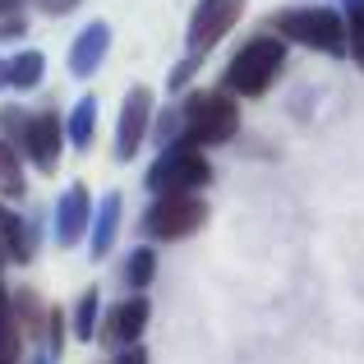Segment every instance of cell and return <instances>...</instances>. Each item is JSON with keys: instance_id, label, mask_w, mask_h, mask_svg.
<instances>
[{"instance_id": "cell-18", "label": "cell", "mask_w": 364, "mask_h": 364, "mask_svg": "<svg viewBox=\"0 0 364 364\" xmlns=\"http://www.w3.org/2000/svg\"><path fill=\"white\" fill-rule=\"evenodd\" d=\"M152 277H157V254L139 245V249H134L129 258H124V282H129L134 291H143V286H148Z\"/></svg>"}, {"instance_id": "cell-5", "label": "cell", "mask_w": 364, "mask_h": 364, "mask_svg": "<svg viewBox=\"0 0 364 364\" xmlns=\"http://www.w3.org/2000/svg\"><path fill=\"white\" fill-rule=\"evenodd\" d=\"M203 222H208V203L198 194H166V198H152V208L143 213V235H152V240H189Z\"/></svg>"}, {"instance_id": "cell-23", "label": "cell", "mask_w": 364, "mask_h": 364, "mask_svg": "<svg viewBox=\"0 0 364 364\" xmlns=\"http://www.w3.org/2000/svg\"><path fill=\"white\" fill-rule=\"evenodd\" d=\"M0 258H5V249H0ZM0 309H9V295H5V282H0Z\"/></svg>"}, {"instance_id": "cell-22", "label": "cell", "mask_w": 364, "mask_h": 364, "mask_svg": "<svg viewBox=\"0 0 364 364\" xmlns=\"http://www.w3.org/2000/svg\"><path fill=\"white\" fill-rule=\"evenodd\" d=\"M74 5H79V0H42L46 14H65V9H74Z\"/></svg>"}, {"instance_id": "cell-10", "label": "cell", "mask_w": 364, "mask_h": 364, "mask_svg": "<svg viewBox=\"0 0 364 364\" xmlns=\"http://www.w3.org/2000/svg\"><path fill=\"white\" fill-rule=\"evenodd\" d=\"M88 226H92V198H88V185L74 180V185L60 194V203H55V240L70 249V245H79L83 235H88Z\"/></svg>"}, {"instance_id": "cell-11", "label": "cell", "mask_w": 364, "mask_h": 364, "mask_svg": "<svg viewBox=\"0 0 364 364\" xmlns=\"http://www.w3.org/2000/svg\"><path fill=\"white\" fill-rule=\"evenodd\" d=\"M107 51H111V23H88L79 37L70 42V55H65V65H70V74L74 79H92V74L102 70V60H107Z\"/></svg>"}, {"instance_id": "cell-13", "label": "cell", "mask_w": 364, "mask_h": 364, "mask_svg": "<svg viewBox=\"0 0 364 364\" xmlns=\"http://www.w3.org/2000/svg\"><path fill=\"white\" fill-rule=\"evenodd\" d=\"M0 249H9V258H18V263H28L33 258V249H37V240L28 235V222L18 213H9V208H0Z\"/></svg>"}, {"instance_id": "cell-25", "label": "cell", "mask_w": 364, "mask_h": 364, "mask_svg": "<svg viewBox=\"0 0 364 364\" xmlns=\"http://www.w3.org/2000/svg\"><path fill=\"white\" fill-rule=\"evenodd\" d=\"M33 364H46V360H33Z\"/></svg>"}, {"instance_id": "cell-20", "label": "cell", "mask_w": 364, "mask_h": 364, "mask_svg": "<svg viewBox=\"0 0 364 364\" xmlns=\"http://www.w3.org/2000/svg\"><path fill=\"white\" fill-rule=\"evenodd\" d=\"M194 70H198V55H189L185 65H176V70H171V92H180V88H185V83H189V74H194Z\"/></svg>"}, {"instance_id": "cell-9", "label": "cell", "mask_w": 364, "mask_h": 364, "mask_svg": "<svg viewBox=\"0 0 364 364\" xmlns=\"http://www.w3.org/2000/svg\"><path fill=\"white\" fill-rule=\"evenodd\" d=\"M148 318H152V304L143 300V295H129V300H120L116 309H107V318H102V341H111V346H139V337L148 332Z\"/></svg>"}, {"instance_id": "cell-21", "label": "cell", "mask_w": 364, "mask_h": 364, "mask_svg": "<svg viewBox=\"0 0 364 364\" xmlns=\"http://www.w3.org/2000/svg\"><path fill=\"white\" fill-rule=\"evenodd\" d=\"M116 364H148V355H143V346H124L116 355Z\"/></svg>"}, {"instance_id": "cell-16", "label": "cell", "mask_w": 364, "mask_h": 364, "mask_svg": "<svg viewBox=\"0 0 364 364\" xmlns=\"http://www.w3.org/2000/svg\"><path fill=\"white\" fill-rule=\"evenodd\" d=\"M0 194L5 198H23L28 194V180H23V166H18V152L0 139Z\"/></svg>"}, {"instance_id": "cell-14", "label": "cell", "mask_w": 364, "mask_h": 364, "mask_svg": "<svg viewBox=\"0 0 364 364\" xmlns=\"http://www.w3.org/2000/svg\"><path fill=\"white\" fill-rule=\"evenodd\" d=\"M92 129H97V102L92 97H79L70 111V124H65V139H70V148H92Z\"/></svg>"}, {"instance_id": "cell-3", "label": "cell", "mask_w": 364, "mask_h": 364, "mask_svg": "<svg viewBox=\"0 0 364 364\" xmlns=\"http://www.w3.org/2000/svg\"><path fill=\"white\" fill-rule=\"evenodd\" d=\"M272 28L286 37V42H300L309 51L323 55H346V23H341L337 9L328 5H304V9H282L272 18Z\"/></svg>"}, {"instance_id": "cell-12", "label": "cell", "mask_w": 364, "mask_h": 364, "mask_svg": "<svg viewBox=\"0 0 364 364\" xmlns=\"http://www.w3.org/2000/svg\"><path fill=\"white\" fill-rule=\"evenodd\" d=\"M120 213H124V198L120 194H107V203L92 213V226H88L92 258H107L111 254V245H116V235H120Z\"/></svg>"}, {"instance_id": "cell-8", "label": "cell", "mask_w": 364, "mask_h": 364, "mask_svg": "<svg viewBox=\"0 0 364 364\" xmlns=\"http://www.w3.org/2000/svg\"><path fill=\"white\" fill-rule=\"evenodd\" d=\"M148 129H152V92L139 83V88H129V92H124V102H120L116 157H120V161H134V157H139V148H143V139H148Z\"/></svg>"}, {"instance_id": "cell-4", "label": "cell", "mask_w": 364, "mask_h": 364, "mask_svg": "<svg viewBox=\"0 0 364 364\" xmlns=\"http://www.w3.org/2000/svg\"><path fill=\"white\" fill-rule=\"evenodd\" d=\"M213 180V166L198 148L189 143H166L157 152V161L148 166V194L166 198V194H198V189Z\"/></svg>"}, {"instance_id": "cell-2", "label": "cell", "mask_w": 364, "mask_h": 364, "mask_svg": "<svg viewBox=\"0 0 364 364\" xmlns=\"http://www.w3.org/2000/svg\"><path fill=\"white\" fill-rule=\"evenodd\" d=\"M282 65H286V42H277V37H249L240 51L231 55V65H226V88L240 92V97H263L277 83Z\"/></svg>"}, {"instance_id": "cell-6", "label": "cell", "mask_w": 364, "mask_h": 364, "mask_svg": "<svg viewBox=\"0 0 364 364\" xmlns=\"http://www.w3.org/2000/svg\"><path fill=\"white\" fill-rule=\"evenodd\" d=\"M245 14V0H198L194 14H189V28H185V46L189 55L203 60V51H213Z\"/></svg>"}, {"instance_id": "cell-17", "label": "cell", "mask_w": 364, "mask_h": 364, "mask_svg": "<svg viewBox=\"0 0 364 364\" xmlns=\"http://www.w3.org/2000/svg\"><path fill=\"white\" fill-rule=\"evenodd\" d=\"M97 286H88V291L79 295V304H74V337L79 341H92L97 337Z\"/></svg>"}, {"instance_id": "cell-19", "label": "cell", "mask_w": 364, "mask_h": 364, "mask_svg": "<svg viewBox=\"0 0 364 364\" xmlns=\"http://www.w3.org/2000/svg\"><path fill=\"white\" fill-rule=\"evenodd\" d=\"M341 23H346V55H355L364 65V0H346Z\"/></svg>"}, {"instance_id": "cell-1", "label": "cell", "mask_w": 364, "mask_h": 364, "mask_svg": "<svg viewBox=\"0 0 364 364\" xmlns=\"http://www.w3.org/2000/svg\"><path fill=\"white\" fill-rule=\"evenodd\" d=\"M180 129H185L189 148H222L240 129V107H235L231 92H217V88L194 92L180 111Z\"/></svg>"}, {"instance_id": "cell-15", "label": "cell", "mask_w": 364, "mask_h": 364, "mask_svg": "<svg viewBox=\"0 0 364 364\" xmlns=\"http://www.w3.org/2000/svg\"><path fill=\"white\" fill-rule=\"evenodd\" d=\"M46 74V55L42 51H18L14 60H9V83H14L18 92H33L37 83H42Z\"/></svg>"}, {"instance_id": "cell-24", "label": "cell", "mask_w": 364, "mask_h": 364, "mask_svg": "<svg viewBox=\"0 0 364 364\" xmlns=\"http://www.w3.org/2000/svg\"><path fill=\"white\" fill-rule=\"evenodd\" d=\"M9 83V60H0V88Z\"/></svg>"}, {"instance_id": "cell-7", "label": "cell", "mask_w": 364, "mask_h": 364, "mask_svg": "<svg viewBox=\"0 0 364 364\" xmlns=\"http://www.w3.org/2000/svg\"><path fill=\"white\" fill-rule=\"evenodd\" d=\"M9 148H18L23 157H33V166L42 171V176H51L55 171V157H60L65 148V124L55 111H42V116H28L23 129H18V139L9 143Z\"/></svg>"}]
</instances>
